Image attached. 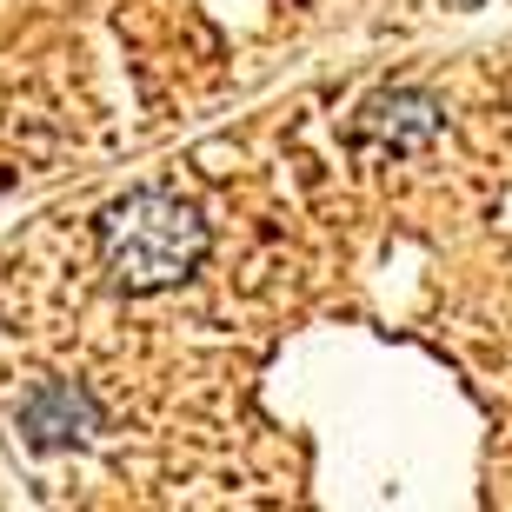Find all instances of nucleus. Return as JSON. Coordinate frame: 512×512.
Segmentation results:
<instances>
[{
	"label": "nucleus",
	"instance_id": "f257e3e1",
	"mask_svg": "<svg viewBox=\"0 0 512 512\" xmlns=\"http://www.w3.org/2000/svg\"><path fill=\"white\" fill-rule=\"evenodd\" d=\"M100 253L127 293H160L180 286L193 266L207 260V220L167 187H140L107 207L100 220Z\"/></svg>",
	"mask_w": 512,
	"mask_h": 512
}]
</instances>
